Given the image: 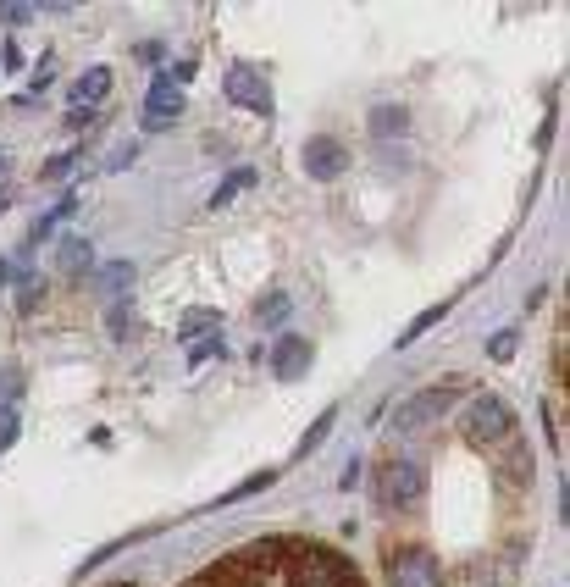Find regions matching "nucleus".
I'll return each mask as SVG.
<instances>
[{
    "instance_id": "nucleus-1",
    "label": "nucleus",
    "mask_w": 570,
    "mask_h": 587,
    "mask_svg": "<svg viewBox=\"0 0 570 587\" xmlns=\"http://www.w3.org/2000/svg\"><path fill=\"white\" fill-rule=\"evenodd\" d=\"M460 438L471 449H504L515 438V410L499 394H476L460 416Z\"/></svg>"
},
{
    "instance_id": "nucleus-2",
    "label": "nucleus",
    "mask_w": 570,
    "mask_h": 587,
    "mask_svg": "<svg viewBox=\"0 0 570 587\" xmlns=\"http://www.w3.org/2000/svg\"><path fill=\"white\" fill-rule=\"evenodd\" d=\"M421 493H427V466H421V460H382V466L371 471V499H377L382 510H410Z\"/></svg>"
},
{
    "instance_id": "nucleus-3",
    "label": "nucleus",
    "mask_w": 570,
    "mask_h": 587,
    "mask_svg": "<svg viewBox=\"0 0 570 587\" xmlns=\"http://www.w3.org/2000/svg\"><path fill=\"white\" fill-rule=\"evenodd\" d=\"M460 394H465V377H449V383L421 388V394H410L399 410H393V427H399V432H421V427H432V421L449 416V405H454Z\"/></svg>"
},
{
    "instance_id": "nucleus-4",
    "label": "nucleus",
    "mask_w": 570,
    "mask_h": 587,
    "mask_svg": "<svg viewBox=\"0 0 570 587\" xmlns=\"http://www.w3.org/2000/svg\"><path fill=\"white\" fill-rule=\"evenodd\" d=\"M382 571H388V587H449L443 560L432 549H388Z\"/></svg>"
},
{
    "instance_id": "nucleus-5",
    "label": "nucleus",
    "mask_w": 570,
    "mask_h": 587,
    "mask_svg": "<svg viewBox=\"0 0 570 587\" xmlns=\"http://www.w3.org/2000/svg\"><path fill=\"white\" fill-rule=\"evenodd\" d=\"M294 587H355V565L333 549H299L294 554Z\"/></svg>"
},
{
    "instance_id": "nucleus-6",
    "label": "nucleus",
    "mask_w": 570,
    "mask_h": 587,
    "mask_svg": "<svg viewBox=\"0 0 570 587\" xmlns=\"http://www.w3.org/2000/svg\"><path fill=\"white\" fill-rule=\"evenodd\" d=\"M222 89H227V100H233V106L255 111V117H272V84H266V72H261V67H250V61L227 67Z\"/></svg>"
},
{
    "instance_id": "nucleus-7",
    "label": "nucleus",
    "mask_w": 570,
    "mask_h": 587,
    "mask_svg": "<svg viewBox=\"0 0 570 587\" xmlns=\"http://www.w3.org/2000/svg\"><path fill=\"white\" fill-rule=\"evenodd\" d=\"M305 172H310V178H321V183L344 178V172H349V150H344V139H333V133H316V139L305 144Z\"/></svg>"
},
{
    "instance_id": "nucleus-8",
    "label": "nucleus",
    "mask_w": 570,
    "mask_h": 587,
    "mask_svg": "<svg viewBox=\"0 0 570 587\" xmlns=\"http://www.w3.org/2000/svg\"><path fill=\"white\" fill-rule=\"evenodd\" d=\"M183 117V89L178 84H167V78H155L150 84V95H144V133H161V128H172V122Z\"/></svg>"
},
{
    "instance_id": "nucleus-9",
    "label": "nucleus",
    "mask_w": 570,
    "mask_h": 587,
    "mask_svg": "<svg viewBox=\"0 0 570 587\" xmlns=\"http://www.w3.org/2000/svg\"><path fill=\"white\" fill-rule=\"evenodd\" d=\"M133 277H139V266H133V261L95 266V277H89V283H95V300L106 305V311H117V305H122V294L133 288Z\"/></svg>"
},
{
    "instance_id": "nucleus-10",
    "label": "nucleus",
    "mask_w": 570,
    "mask_h": 587,
    "mask_svg": "<svg viewBox=\"0 0 570 587\" xmlns=\"http://www.w3.org/2000/svg\"><path fill=\"white\" fill-rule=\"evenodd\" d=\"M316 360V349H310V338L305 333H283L272 344V377H299Z\"/></svg>"
},
{
    "instance_id": "nucleus-11",
    "label": "nucleus",
    "mask_w": 570,
    "mask_h": 587,
    "mask_svg": "<svg viewBox=\"0 0 570 587\" xmlns=\"http://www.w3.org/2000/svg\"><path fill=\"white\" fill-rule=\"evenodd\" d=\"M56 272H61V277H84V272H95V244H89L84 233H67V239L56 244Z\"/></svg>"
},
{
    "instance_id": "nucleus-12",
    "label": "nucleus",
    "mask_w": 570,
    "mask_h": 587,
    "mask_svg": "<svg viewBox=\"0 0 570 587\" xmlns=\"http://www.w3.org/2000/svg\"><path fill=\"white\" fill-rule=\"evenodd\" d=\"M78 205H84V194H78V189H67V194H61V200H56V205H50V211H45V216H39L34 228H28V239H23V244H28V250H39V244H45V233H56V228H61V222H67V216H72V211H78Z\"/></svg>"
},
{
    "instance_id": "nucleus-13",
    "label": "nucleus",
    "mask_w": 570,
    "mask_h": 587,
    "mask_svg": "<svg viewBox=\"0 0 570 587\" xmlns=\"http://www.w3.org/2000/svg\"><path fill=\"white\" fill-rule=\"evenodd\" d=\"M366 128H371V139H382V144L404 139V133H410V111H404L399 100H382V106L366 117Z\"/></svg>"
},
{
    "instance_id": "nucleus-14",
    "label": "nucleus",
    "mask_w": 570,
    "mask_h": 587,
    "mask_svg": "<svg viewBox=\"0 0 570 587\" xmlns=\"http://www.w3.org/2000/svg\"><path fill=\"white\" fill-rule=\"evenodd\" d=\"M106 95H111V67H89L84 78H78V84L67 89V100H72V106H78V111L100 106V100H106Z\"/></svg>"
},
{
    "instance_id": "nucleus-15",
    "label": "nucleus",
    "mask_w": 570,
    "mask_h": 587,
    "mask_svg": "<svg viewBox=\"0 0 570 587\" xmlns=\"http://www.w3.org/2000/svg\"><path fill=\"white\" fill-rule=\"evenodd\" d=\"M499 477L510 482V488H526V482H532V455H526L521 438H510V444H504V455H499Z\"/></svg>"
},
{
    "instance_id": "nucleus-16",
    "label": "nucleus",
    "mask_w": 570,
    "mask_h": 587,
    "mask_svg": "<svg viewBox=\"0 0 570 587\" xmlns=\"http://www.w3.org/2000/svg\"><path fill=\"white\" fill-rule=\"evenodd\" d=\"M50 84H56V56H50V50H45V56L34 61V84L23 89V106H28V100H39V95H45Z\"/></svg>"
},
{
    "instance_id": "nucleus-17",
    "label": "nucleus",
    "mask_w": 570,
    "mask_h": 587,
    "mask_svg": "<svg viewBox=\"0 0 570 587\" xmlns=\"http://www.w3.org/2000/svg\"><path fill=\"white\" fill-rule=\"evenodd\" d=\"M78 156H84V150H61V156H50L45 167H39V178H45V183H61V178H72V172H78Z\"/></svg>"
},
{
    "instance_id": "nucleus-18",
    "label": "nucleus",
    "mask_w": 570,
    "mask_h": 587,
    "mask_svg": "<svg viewBox=\"0 0 570 587\" xmlns=\"http://www.w3.org/2000/svg\"><path fill=\"white\" fill-rule=\"evenodd\" d=\"M443 316H449V300H443V305H432V311H421L416 322H410V327H404V333H399V349H404V344H416V338L427 333L432 322H443Z\"/></svg>"
},
{
    "instance_id": "nucleus-19",
    "label": "nucleus",
    "mask_w": 570,
    "mask_h": 587,
    "mask_svg": "<svg viewBox=\"0 0 570 587\" xmlns=\"http://www.w3.org/2000/svg\"><path fill=\"white\" fill-rule=\"evenodd\" d=\"M250 183H255V172H250V167H238L233 178H222V183H216L211 205H227V200H233V194H244V189H250Z\"/></svg>"
},
{
    "instance_id": "nucleus-20",
    "label": "nucleus",
    "mask_w": 570,
    "mask_h": 587,
    "mask_svg": "<svg viewBox=\"0 0 570 587\" xmlns=\"http://www.w3.org/2000/svg\"><path fill=\"white\" fill-rule=\"evenodd\" d=\"M288 316V294H261V300H255V322H283Z\"/></svg>"
},
{
    "instance_id": "nucleus-21",
    "label": "nucleus",
    "mask_w": 570,
    "mask_h": 587,
    "mask_svg": "<svg viewBox=\"0 0 570 587\" xmlns=\"http://www.w3.org/2000/svg\"><path fill=\"white\" fill-rule=\"evenodd\" d=\"M211 327H222V316H216V311H183L178 333H183V338H194V333H211Z\"/></svg>"
},
{
    "instance_id": "nucleus-22",
    "label": "nucleus",
    "mask_w": 570,
    "mask_h": 587,
    "mask_svg": "<svg viewBox=\"0 0 570 587\" xmlns=\"http://www.w3.org/2000/svg\"><path fill=\"white\" fill-rule=\"evenodd\" d=\"M333 421H338V410H327V416H321L316 427H310L305 438H299V455H310V449H316V444H327V432H333Z\"/></svg>"
},
{
    "instance_id": "nucleus-23",
    "label": "nucleus",
    "mask_w": 570,
    "mask_h": 587,
    "mask_svg": "<svg viewBox=\"0 0 570 587\" xmlns=\"http://www.w3.org/2000/svg\"><path fill=\"white\" fill-rule=\"evenodd\" d=\"M17 432H23V416H17L12 405H0V449H12Z\"/></svg>"
},
{
    "instance_id": "nucleus-24",
    "label": "nucleus",
    "mask_w": 570,
    "mask_h": 587,
    "mask_svg": "<svg viewBox=\"0 0 570 587\" xmlns=\"http://www.w3.org/2000/svg\"><path fill=\"white\" fill-rule=\"evenodd\" d=\"M222 349H227V338H205V344H194V349H189V366H205V360L222 355Z\"/></svg>"
},
{
    "instance_id": "nucleus-25",
    "label": "nucleus",
    "mask_w": 570,
    "mask_h": 587,
    "mask_svg": "<svg viewBox=\"0 0 570 587\" xmlns=\"http://www.w3.org/2000/svg\"><path fill=\"white\" fill-rule=\"evenodd\" d=\"M487 355H493V360H510V355H515V333H499V338H487Z\"/></svg>"
},
{
    "instance_id": "nucleus-26",
    "label": "nucleus",
    "mask_w": 570,
    "mask_h": 587,
    "mask_svg": "<svg viewBox=\"0 0 570 587\" xmlns=\"http://www.w3.org/2000/svg\"><path fill=\"white\" fill-rule=\"evenodd\" d=\"M28 17H34V6H0V23L6 28H23Z\"/></svg>"
},
{
    "instance_id": "nucleus-27",
    "label": "nucleus",
    "mask_w": 570,
    "mask_h": 587,
    "mask_svg": "<svg viewBox=\"0 0 570 587\" xmlns=\"http://www.w3.org/2000/svg\"><path fill=\"white\" fill-rule=\"evenodd\" d=\"M39 294H45V277H28V283H23V311H34Z\"/></svg>"
},
{
    "instance_id": "nucleus-28",
    "label": "nucleus",
    "mask_w": 570,
    "mask_h": 587,
    "mask_svg": "<svg viewBox=\"0 0 570 587\" xmlns=\"http://www.w3.org/2000/svg\"><path fill=\"white\" fill-rule=\"evenodd\" d=\"M0 67H6V72H17V67H23V50H17L12 39H6V45H0Z\"/></svg>"
},
{
    "instance_id": "nucleus-29",
    "label": "nucleus",
    "mask_w": 570,
    "mask_h": 587,
    "mask_svg": "<svg viewBox=\"0 0 570 587\" xmlns=\"http://www.w3.org/2000/svg\"><path fill=\"white\" fill-rule=\"evenodd\" d=\"M111 338H128V311H122V305L111 311Z\"/></svg>"
},
{
    "instance_id": "nucleus-30",
    "label": "nucleus",
    "mask_w": 570,
    "mask_h": 587,
    "mask_svg": "<svg viewBox=\"0 0 570 587\" xmlns=\"http://www.w3.org/2000/svg\"><path fill=\"white\" fill-rule=\"evenodd\" d=\"M6 200H12V172L0 178V211H6Z\"/></svg>"
}]
</instances>
